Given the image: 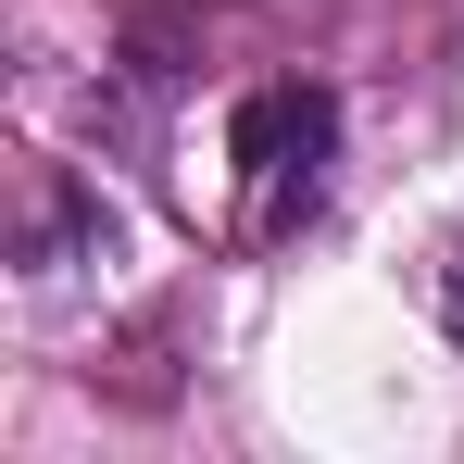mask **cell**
<instances>
[{
  "mask_svg": "<svg viewBox=\"0 0 464 464\" xmlns=\"http://www.w3.org/2000/svg\"><path fill=\"white\" fill-rule=\"evenodd\" d=\"M227 163H238V238H302L326 214V176H339V101L314 76L251 88L227 126Z\"/></svg>",
  "mask_w": 464,
  "mask_h": 464,
  "instance_id": "obj_1",
  "label": "cell"
},
{
  "mask_svg": "<svg viewBox=\"0 0 464 464\" xmlns=\"http://www.w3.org/2000/svg\"><path fill=\"white\" fill-rule=\"evenodd\" d=\"M427 314L452 326V352H464V227L440 238V264H427Z\"/></svg>",
  "mask_w": 464,
  "mask_h": 464,
  "instance_id": "obj_2",
  "label": "cell"
}]
</instances>
